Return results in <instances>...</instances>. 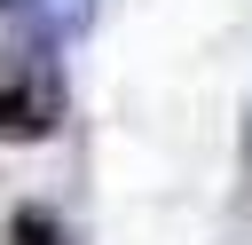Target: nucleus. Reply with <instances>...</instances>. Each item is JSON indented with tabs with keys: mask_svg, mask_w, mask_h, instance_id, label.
Masks as SVG:
<instances>
[{
	"mask_svg": "<svg viewBox=\"0 0 252 245\" xmlns=\"http://www.w3.org/2000/svg\"><path fill=\"white\" fill-rule=\"evenodd\" d=\"M47 126H55V79L32 63L0 71V142H39Z\"/></svg>",
	"mask_w": 252,
	"mask_h": 245,
	"instance_id": "1",
	"label": "nucleus"
},
{
	"mask_svg": "<svg viewBox=\"0 0 252 245\" xmlns=\"http://www.w3.org/2000/svg\"><path fill=\"white\" fill-rule=\"evenodd\" d=\"M8 245H63V229H55V213H39V205H24V213L8 221Z\"/></svg>",
	"mask_w": 252,
	"mask_h": 245,
	"instance_id": "2",
	"label": "nucleus"
},
{
	"mask_svg": "<svg viewBox=\"0 0 252 245\" xmlns=\"http://www.w3.org/2000/svg\"><path fill=\"white\" fill-rule=\"evenodd\" d=\"M87 16H94V0H39L47 32H87Z\"/></svg>",
	"mask_w": 252,
	"mask_h": 245,
	"instance_id": "3",
	"label": "nucleus"
}]
</instances>
